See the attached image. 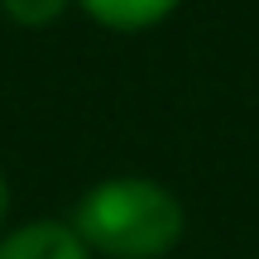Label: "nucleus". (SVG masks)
<instances>
[{
	"label": "nucleus",
	"instance_id": "f257e3e1",
	"mask_svg": "<svg viewBox=\"0 0 259 259\" xmlns=\"http://www.w3.org/2000/svg\"><path fill=\"white\" fill-rule=\"evenodd\" d=\"M72 231L111 259H158L183 240V206L149 178H106L77 202Z\"/></svg>",
	"mask_w": 259,
	"mask_h": 259
},
{
	"label": "nucleus",
	"instance_id": "f03ea898",
	"mask_svg": "<svg viewBox=\"0 0 259 259\" xmlns=\"http://www.w3.org/2000/svg\"><path fill=\"white\" fill-rule=\"evenodd\" d=\"M0 259H92L82 235L58 221H34L0 245Z\"/></svg>",
	"mask_w": 259,
	"mask_h": 259
},
{
	"label": "nucleus",
	"instance_id": "7ed1b4c3",
	"mask_svg": "<svg viewBox=\"0 0 259 259\" xmlns=\"http://www.w3.org/2000/svg\"><path fill=\"white\" fill-rule=\"evenodd\" d=\"M178 0H82V10L106 29H120V34H135V29H149L173 10Z\"/></svg>",
	"mask_w": 259,
	"mask_h": 259
},
{
	"label": "nucleus",
	"instance_id": "20e7f679",
	"mask_svg": "<svg viewBox=\"0 0 259 259\" xmlns=\"http://www.w3.org/2000/svg\"><path fill=\"white\" fill-rule=\"evenodd\" d=\"M63 5L67 0H0V10H5L15 24H29V29H38L53 15H63Z\"/></svg>",
	"mask_w": 259,
	"mask_h": 259
},
{
	"label": "nucleus",
	"instance_id": "39448f33",
	"mask_svg": "<svg viewBox=\"0 0 259 259\" xmlns=\"http://www.w3.org/2000/svg\"><path fill=\"white\" fill-rule=\"evenodd\" d=\"M5 206H10V192H5V178H0V221H5Z\"/></svg>",
	"mask_w": 259,
	"mask_h": 259
}]
</instances>
